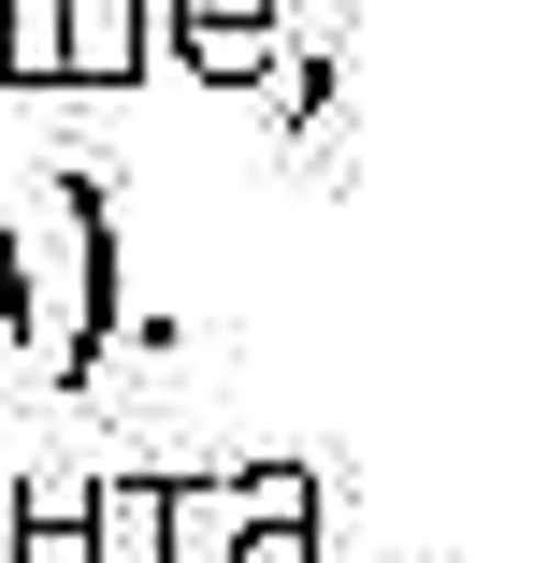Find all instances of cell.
Instances as JSON below:
<instances>
[{
    "label": "cell",
    "instance_id": "6da1fadb",
    "mask_svg": "<svg viewBox=\"0 0 548 563\" xmlns=\"http://www.w3.org/2000/svg\"><path fill=\"white\" fill-rule=\"evenodd\" d=\"M145 73V0H58V87H131Z\"/></svg>",
    "mask_w": 548,
    "mask_h": 563
},
{
    "label": "cell",
    "instance_id": "7a4b0ae2",
    "mask_svg": "<svg viewBox=\"0 0 548 563\" xmlns=\"http://www.w3.org/2000/svg\"><path fill=\"white\" fill-rule=\"evenodd\" d=\"M174 506H188L174 477H101L87 492V563H174V534H159Z\"/></svg>",
    "mask_w": 548,
    "mask_h": 563
},
{
    "label": "cell",
    "instance_id": "3957f363",
    "mask_svg": "<svg viewBox=\"0 0 548 563\" xmlns=\"http://www.w3.org/2000/svg\"><path fill=\"white\" fill-rule=\"evenodd\" d=\"M188 73H216V87H246L260 73V0H188V44H174Z\"/></svg>",
    "mask_w": 548,
    "mask_h": 563
},
{
    "label": "cell",
    "instance_id": "277c9868",
    "mask_svg": "<svg viewBox=\"0 0 548 563\" xmlns=\"http://www.w3.org/2000/svg\"><path fill=\"white\" fill-rule=\"evenodd\" d=\"M0 73H15V87H58V0H0Z\"/></svg>",
    "mask_w": 548,
    "mask_h": 563
}]
</instances>
